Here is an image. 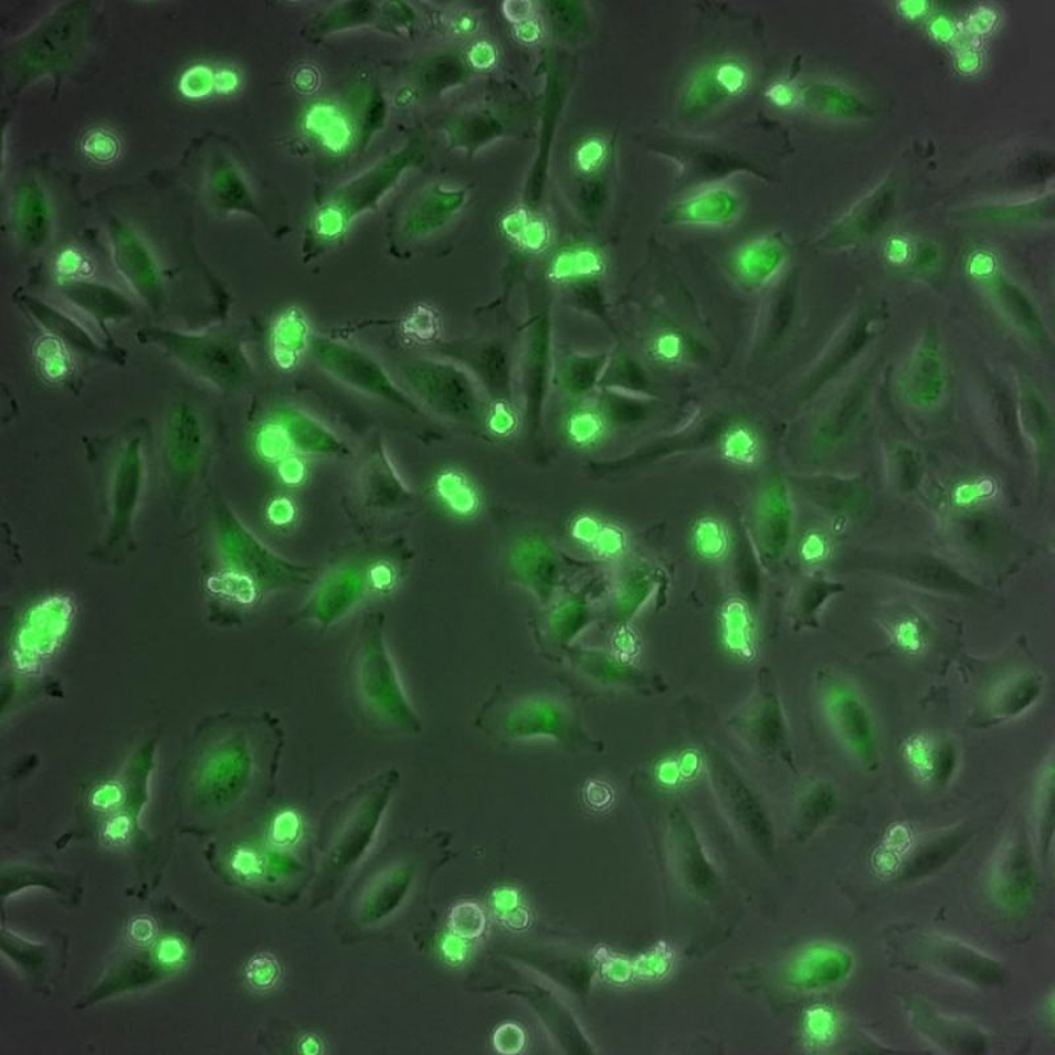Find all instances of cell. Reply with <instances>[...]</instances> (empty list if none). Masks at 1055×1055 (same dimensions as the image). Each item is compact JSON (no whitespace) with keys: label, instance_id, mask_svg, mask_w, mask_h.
Here are the masks:
<instances>
[{"label":"cell","instance_id":"cell-18","mask_svg":"<svg viewBox=\"0 0 1055 1055\" xmlns=\"http://www.w3.org/2000/svg\"><path fill=\"white\" fill-rule=\"evenodd\" d=\"M64 296L71 303L104 325L110 319L129 317L131 305L122 294L109 287L94 284V282L74 281L61 288Z\"/></svg>","mask_w":1055,"mask_h":1055},{"label":"cell","instance_id":"cell-12","mask_svg":"<svg viewBox=\"0 0 1055 1055\" xmlns=\"http://www.w3.org/2000/svg\"><path fill=\"white\" fill-rule=\"evenodd\" d=\"M140 438H132L119 457L111 486L109 545L130 536L144 483V458Z\"/></svg>","mask_w":1055,"mask_h":1055},{"label":"cell","instance_id":"cell-3","mask_svg":"<svg viewBox=\"0 0 1055 1055\" xmlns=\"http://www.w3.org/2000/svg\"><path fill=\"white\" fill-rule=\"evenodd\" d=\"M407 568L405 556L389 553L343 558L318 574L294 621L329 630L364 602L392 594L404 581Z\"/></svg>","mask_w":1055,"mask_h":1055},{"label":"cell","instance_id":"cell-7","mask_svg":"<svg viewBox=\"0 0 1055 1055\" xmlns=\"http://www.w3.org/2000/svg\"><path fill=\"white\" fill-rule=\"evenodd\" d=\"M398 784V772L389 769L369 778L351 795V822L344 828L341 839L332 847L328 863L330 881L332 877H343L360 862L372 844L381 815L385 814Z\"/></svg>","mask_w":1055,"mask_h":1055},{"label":"cell","instance_id":"cell-11","mask_svg":"<svg viewBox=\"0 0 1055 1055\" xmlns=\"http://www.w3.org/2000/svg\"><path fill=\"white\" fill-rule=\"evenodd\" d=\"M504 574L508 582L530 590L539 602L546 603L560 581V557L545 538L524 536L508 551Z\"/></svg>","mask_w":1055,"mask_h":1055},{"label":"cell","instance_id":"cell-23","mask_svg":"<svg viewBox=\"0 0 1055 1055\" xmlns=\"http://www.w3.org/2000/svg\"><path fill=\"white\" fill-rule=\"evenodd\" d=\"M645 353L662 367H677L688 362L693 353V342L687 332L675 326H663L652 332L645 343Z\"/></svg>","mask_w":1055,"mask_h":1055},{"label":"cell","instance_id":"cell-33","mask_svg":"<svg viewBox=\"0 0 1055 1055\" xmlns=\"http://www.w3.org/2000/svg\"><path fill=\"white\" fill-rule=\"evenodd\" d=\"M450 926L464 939L478 938L485 932L486 919L482 909L473 902L457 906L450 915Z\"/></svg>","mask_w":1055,"mask_h":1055},{"label":"cell","instance_id":"cell-9","mask_svg":"<svg viewBox=\"0 0 1055 1055\" xmlns=\"http://www.w3.org/2000/svg\"><path fill=\"white\" fill-rule=\"evenodd\" d=\"M420 154L416 146H410L364 174L363 178L351 182L329 199L317 217L316 231L318 235L328 238L332 242L343 234L350 219L357 213L372 206L391 187L401 172L411 165H416Z\"/></svg>","mask_w":1055,"mask_h":1055},{"label":"cell","instance_id":"cell-41","mask_svg":"<svg viewBox=\"0 0 1055 1055\" xmlns=\"http://www.w3.org/2000/svg\"><path fill=\"white\" fill-rule=\"evenodd\" d=\"M123 800V789L117 783H109L94 791L92 797L93 807L100 812H110L116 809Z\"/></svg>","mask_w":1055,"mask_h":1055},{"label":"cell","instance_id":"cell-36","mask_svg":"<svg viewBox=\"0 0 1055 1055\" xmlns=\"http://www.w3.org/2000/svg\"><path fill=\"white\" fill-rule=\"evenodd\" d=\"M844 590V586L838 585V583L827 582V581H816L813 582L807 589L805 594L802 595L801 599V617L805 620H812L815 617L816 611L820 610L821 606L827 601L828 596L837 594Z\"/></svg>","mask_w":1055,"mask_h":1055},{"label":"cell","instance_id":"cell-24","mask_svg":"<svg viewBox=\"0 0 1055 1055\" xmlns=\"http://www.w3.org/2000/svg\"><path fill=\"white\" fill-rule=\"evenodd\" d=\"M942 962L954 972H958L972 982L995 984L1002 982V970L990 959L962 947L947 946L941 951Z\"/></svg>","mask_w":1055,"mask_h":1055},{"label":"cell","instance_id":"cell-13","mask_svg":"<svg viewBox=\"0 0 1055 1055\" xmlns=\"http://www.w3.org/2000/svg\"><path fill=\"white\" fill-rule=\"evenodd\" d=\"M109 235L118 271L142 300L157 310L161 304V281L147 247L118 219L110 222Z\"/></svg>","mask_w":1055,"mask_h":1055},{"label":"cell","instance_id":"cell-35","mask_svg":"<svg viewBox=\"0 0 1055 1055\" xmlns=\"http://www.w3.org/2000/svg\"><path fill=\"white\" fill-rule=\"evenodd\" d=\"M279 966L276 960L266 954H260L251 959L246 967V979L251 987L255 990H268L278 981Z\"/></svg>","mask_w":1055,"mask_h":1055},{"label":"cell","instance_id":"cell-42","mask_svg":"<svg viewBox=\"0 0 1055 1055\" xmlns=\"http://www.w3.org/2000/svg\"><path fill=\"white\" fill-rule=\"evenodd\" d=\"M605 149L599 142H590L578 153V162L585 171H594L601 165Z\"/></svg>","mask_w":1055,"mask_h":1055},{"label":"cell","instance_id":"cell-6","mask_svg":"<svg viewBox=\"0 0 1055 1055\" xmlns=\"http://www.w3.org/2000/svg\"><path fill=\"white\" fill-rule=\"evenodd\" d=\"M89 4L72 3L44 21L15 53V69L22 78L58 73L78 58L87 41Z\"/></svg>","mask_w":1055,"mask_h":1055},{"label":"cell","instance_id":"cell-15","mask_svg":"<svg viewBox=\"0 0 1055 1055\" xmlns=\"http://www.w3.org/2000/svg\"><path fill=\"white\" fill-rule=\"evenodd\" d=\"M19 304L43 329L59 338L69 348L78 351L81 354L98 357V360L100 357L102 360H118V356L112 355V351L97 342V339H94L89 331L58 307L44 303L36 298L25 296V294L19 298Z\"/></svg>","mask_w":1055,"mask_h":1055},{"label":"cell","instance_id":"cell-2","mask_svg":"<svg viewBox=\"0 0 1055 1055\" xmlns=\"http://www.w3.org/2000/svg\"><path fill=\"white\" fill-rule=\"evenodd\" d=\"M353 682L363 714L385 730L419 735L424 725L412 706L389 652L386 614L364 615L353 653Z\"/></svg>","mask_w":1055,"mask_h":1055},{"label":"cell","instance_id":"cell-26","mask_svg":"<svg viewBox=\"0 0 1055 1055\" xmlns=\"http://www.w3.org/2000/svg\"><path fill=\"white\" fill-rule=\"evenodd\" d=\"M605 268L602 256L592 248H573L558 255L551 264L557 281H581L596 278Z\"/></svg>","mask_w":1055,"mask_h":1055},{"label":"cell","instance_id":"cell-22","mask_svg":"<svg viewBox=\"0 0 1055 1055\" xmlns=\"http://www.w3.org/2000/svg\"><path fill=\"white\" fill-rule=\"evenodd\" d=\"M837 710L840 726L847 739L865 762H872L876 752L875 738L869 714L862 703L851 695H845L838 701Z\"/></svg>","mask_w":1055,"mask_h":1055},{"label":"cell","instance_id":"cell-37","mask_svg":"<svg viewBox=\"0 0 1055 1055\" xmlns=\"http://www.w3.org/2000/svg\"><path fill=\"white\" fill-rule=\"evenodd\" d=\"M300 832V818L296 813L293 812H282L278 816L272 825V838L276 844L289 845L292 844L294 839L298 838Z\"/></svg>","mask_w":1055,"mask_h":1055},{"label":"cell","instance_id":"cell-10","mask_svg":"<svg viewBox=\"0 0 1055 1055\" xmlns=\"http://www.w3.org/2000/svg\"><path fill=\"white\" fill-rule=\"evenodd\" d=\"M835 568L887 575L917 587L947 595L975 596L982 592V589L969 578L932 556L857 557L856 560L840 562Z\"/></svg>","mask_w":1055,"mask_h":1055},{"label":"cell","instance_id":"cell-39","mask_svg":"<svg viewBox=\"0 0 1055 1055\" xmlns=\"http://www.w3.org/2000/svg\"><path fill=\"white\" fill-rule=\"evenodd\" d=\"M1044 204L1021 206L1019 209H990L982 213L983 218L994 221H1022L1044 216Z\"/></svg>","mask_w":1055,"mask_h":1055},{"label":"cell","instance_id":"cell-46","mask_svg":"<svg viewBox=\"0 0 1055 1055\" xmlns=\"http://www.w3.org/2000/svg\"><path fill=\"white\" fill-rule=\"evenodd\" d=\"M293 517L292 508L286 505H281L275 508L271 512V518L276 524H287L289 520Z\"/></svg>","mask_w":1055,"mask_h":1055},{"label":"cell","instance_id":"cell-20","mask_svg":"<svg viewBox=\"0 0 1055 1055\" xmlns=\"http://www.w3.org/2000/svg\"><path fill=\"white\" fill-rule=\"evenodd\" d=\"M46 199L39 186L25 184L17 192L15 217L19 230L31 246H40L48 234Z\"/></svg>","mask_w":1055,"mask_h":1055},{"label":"cell","instance_id":"cell-8","mask_svg":"<svg viewBox=\"0 0 1055 1055\" xmlns=\"http://www.w3.org/2000/svg\"><path fill=\"white\" fill-rule=\"evenodd\" d=\"M73 618V601L64 595L50 596L25 614L11 648L19 674L33 676L46 667L64 642Z\"/></svg>","mask_w":1055,"mask_h":1055},{"label":"cell","instance_id":"cell-31","mask_svg":"<svg viewBox=\"0 0 1055 1055\" xmlns=\"http://www.w3.org/2000/svg\"><path fill=\"white\" fill-rule=\"evenodd\" d=\"M963 840L958 837L946 838L933 844L923 850L919 857H915L912 864L907 869V877H919L921 875L927 874L934 869H937L941 864H944L948 858L956 853L960 846H962Z\"/></svg>","mask_w":1055,"mask_h":1055},{"label":"cell","instance_id":"cell-44","mask_svg":"<svg viewBox=\"0 0 1055 1055\" xmlns=\"http://www.w3.org/2000/svg\"><path fill=\"white\" fill-rule=\"evenodd\" d=\"M131 824L128 816H117V818L110 822L108 830H106V837L112 841H119L128 838L130 833Z\"/></svg>","mask_w":1055,"mask_h":1055},{"label":"cell","instance_id":"cell-45","mask_svg":"<svg viewBox=\"0 0 1055 1055\" xmlns=\"http://www.w3.org/2000/svg\"><path fill=\"white\" fill-rule=\"evenodd\" d=\"M153 934H154V926H153V923H150L149 921L140 920L132 923V926H131L132 938L143 942L153 937Z\"/></svg>","mask_w":1055,"mask_h":1055},{"label":"cell","instance_id":"cell-38","mask_svg":"<svg viewBox=\"0 0 1055 1055\" xmlns=\"http://www.w3.org/2000/svg\"><path fill=\"white\" fill-rule=\"evenodd\" d=\"M1039 694L1040 684L1034 678H1029V680L1020 682L1017 684L1012 694L1009 695L1007 702L1008 713L1016 714L1022 712L1023 708L1031 705Z\"/></svg>","mask_w":1055,"mask_h":1055},{"label":"cell","instance_id":"cell-40","mask_svg":"<svg viewBox=\"0 0 1055 1055\" xmlns=\"http://www.w3.org/2000/svg\"><path fill=\"white\" fill-rule=\"evenodd\" d=\"M231 869L238 876L253 878L260 874V858L253 850L244 847V849L237 850L232 856Z\"/></svg>","mask_w":1055,"mask_h":1055},{"label":"cell","instance_id":"cell-4","mask_svg":"<svg viewBox=\"0 0 1055 1055\" xmlns=\"http://www.w3.org/2000/svg\"><path fill=\"white\" fill-rule=\"evenodd\" d=\"M478 725L507 740L550 738L567 744L586 739L575 714L562 702L544 694L489 702Z\"/></svg>","mask_w":1055,"mask_h":1055},{"label":"cell","instance_id":"cell-28","mask_svg":"<svg viewBox=\"0 0 1055 1055\" xmlns=\"http://www.w3.org/2000/svg\"><path fill=\"white\" fill-rule=\"evenodd\" d=\"M888 191V190H887ZM883 191L877 197L871 199L869 204L864 206L863 210L857 213L856 217L851 221H847L844 228L833 232L834 238H827V241L840 242L856 240V238H862L866 234H871L872 231L877 229V226L882 223L885 215H888L892 204L890 192Z\"/></svg>","mask_w":1055,"mask_h":1055},{"label":"cell","instance_id":"cell-34","mask_svg":"<svg viewBox=\"0 0 1055 1055\" xmlns=\"http://www.w3.org/2000/svg\"><path fill=\"white\" fill-rule=\"evenodd\" d=\"M755 727L759 730L760 737L769 745L776 747L784 742L785 727L781 708L775 696H769L765 701L762 712H760L759 718L755 721Z\"/></svg>","mask_w":1055,"mask_h":1055},{"label":"cell","instance_id":"cell-27","mask_svg":"<svg viewBox=\"0 0 1055 1055\" xmlns=\"http://www.w3.org/2000/svg\"><path fill=\"white\" fill-rule=\"evenodd\" d=\"M690 538L694 549L701 556L717 558L725 555L730 545V531L724 519L717 514L706 513L694 521Z\"/></svg>","mask_w":1055,"mask_h":1055},{"label":"cell","instance_id":"cell-30","mask_svg":"<svg viewBox=\"0 0 1055 1055\" xmlns=\"http://www.w3.org/2000/svg\"><path fill=\"white\" fill-rule=\"evenodd\" d=\"M865 393V386L860 385L846 396V399L841 401L833 416L828 419L825 428L821 432V438L825 442L833 444L844 436L852 419L857 416L860 408H862Z\"/></svg>","mask_w":1055,"mask_h":1055},{"label":"cell","instance_id":"cell-32","mask_svg":"<svg viewBox=\"0 0 1055 1055\" xmlns=\"http://www.w3.org/2000/svg\"><path fill=\"white\" fill-rule=\"evenodd\" d=\"M865 341L866 328L864 325H859L851 332V336L846 339V342L835 351L830 360L821 367L820 373L815 375L814 381L810 383V388L814 389L825 385L827 379H830L833 375L837 374L838 369L844 367V364L850 361L858 353V350L862 349Z\"/></svg>","mask_w":1055,"mask_h":1055},{"label":"cell","instance_id":"cell-16","mask_svg":"<svg viewBox=\"0 0 1055 1055\" xmlns=\"http://www.w3.org/2000/svg\"><path fill=\"white\" fill-rule=\"evenodd\" d=\"M790 510L784 487L772 485L759 500L755 513V532L765 560L772 561L783 555L788 544Z\"/></svg>","mask_w":1055,"mask_h":1055},{"label":"cell","instance_id":"cell-25","mask_svg":"<svg viewBox=\"0 0 1055 1055\" xmlns=\"http://www.w3.org/2000/svg\"><path fill=\"white\" fill-rule=\"evenodd\" d=\"M571 533L578 542L605 553H617L626 544L624 533L618 526L606 523L594 513L578 514L571 524Z\"/></svg>","mask_w":1055,"mask_h":1055},{"label":"cell","instance_id":"cell-1","mask_svg":"<svg viewBox=\"0 0 1055 1055\" xmlns=\"http://www.w3.org/2000/svg\"><path fill=\"white\" fill-rule=\"evenodd\" d=\"M217 551L207 565L205 590L216 605L235 615L257 610L269 596L313 586L316 568L286 560L248 532L230 508L215 506Z\"/></svg>","mask_w":1055,"mask_h":1055},{"label":"cell","instance_id":"cell-14","mask_svg":"<svg viewBox=\"0 0 1055 1055\" xmlns=\"http://www.w3.org/2000/svg\"><path fill=\"white\" fill-rule=\"evenodd\" d=\"M167 461L175 481L190 478L196 469L203 450V426L190 407L180 405L172 411L167 425Z\"/></svg>","mask_w":1055,"mask_h":1055},{"label":"cell","instance_id":"cell-43","mask_svg":"<svg viewBox=\"0 0 1055 1055\" xmlns=\"http://www.w3.org/2000/svg\"><path fill=\"white\" fill-rule=\"evenodd\" d=\"M954 756L956 755H954L951 747L948 745L939 752L937 763H935V774H937L938 780H946V778L950 776L954 767V760H956Z\"/></svg>","mask_w":1055,"mask_h":1055},{"label":"cell","instance_id":"cell-5","mask_svg":"<svg viewBox=\"0 0 1055 1055\" xmlns=\"http://www.w3.org/2000/svg\"><path fill=\"white\" fill-rule=\"evenodd\" d=\"M142 342L166 351L182 366L221 389H235L246 378L241 343L231 336H192L165 329H143Z\"/></svg>","mask_w":1055,"mask_h":1055},{"label":"cell","instance_id":"cell-21","mask_svg":"<svg viewBox=\"0 0 1055 1055\" xmlns=\"http://www.w3.org/2000/svg\"><path fill=\"white\" fill-rule=\"evenodd\" d=\"M718 450L721 460L727 464L749 468L757 461L760 453L757 432L747 421H732L720 433Z\"/></svg>","mask_w":1055,"mask_h":1055},{"label":"cell","instance_id":"cell-29","mask_svg":"<svg viewBox=\"0 0 1055 1055\" xmlns=\"http://www.w3.org/2000/svg\"><path fill=\"white\" fill-rule=\"evenodd\" d=\"M605 363V355L574 356L565 369V385L575 395L589 392L598 380Z\"/></svg>","mask_w":1055,"mask_h":1055},{"label":"cell","instance_id":"cell-17","mask_svg":"<svg viewBox=\"0 0 1055 1055\" xmlns=\"http://www.w3.org/2000/svg\"><path fill=\"white\" fill-rule=\"evenodd\" d=\"M614 420L603 403L580 401L565 412L561 433L565 441L578 451L598 449L607 441Z\"/></svg>","mask_w":1055,"mask_h":1055},{"label":"cell","instance_id":"cell-19","mask_svg":"<svg viewBox=\"0 0 1055 1055\" xmlns=\"http://www.w3.org/2000/svg\"><path fill=\"white\" fill-rule=\"evenodd\" d=\"M412 883L410 866H396L386 872L361 902V919L364 922H376L385 919L398 908L404 899Z\"/></svg>","mask_w":1055,"mask_h":1055}]
</instances>
